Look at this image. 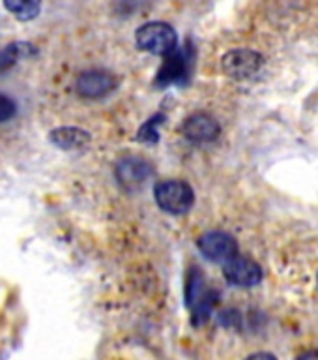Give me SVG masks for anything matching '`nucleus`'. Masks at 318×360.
<instances>
[{
	"instance_id": "13",
	"label": "nucleus",
	"mask_w": 318,
	"mask_h": 360,
	"mask_svg": "<svg viewBox=\"0 0 318 360\" xmlns=\"http://www.w3.org/2000/svg\"><path fill=\"white\" fill-rule=\"evenodd\" d=\"M206 281L204 276L199 269H191V274L187 276V285H185V304L187 308H191L199 298L206 292Z\"/></svg>"
},
{
	"instance_id": "16",
	"label": "nucleus",
	"mask_w": 318,
	"mask_h": 360,
	"mask_svg": "<svg viewBox=\"0 0 318 360\" xmlns=\"http://www.w3.org/2000/svg\"><path fill=\"white\" fill-rule=\"evenodd\" d=\"M17 105L15 101L6 94H0V122H8L10 118L15 117Z\"/></svg>"
},
{
	"instance_id": "12",
	"label": "nucleus",
	"mask_w": 318,
	"mask_h": 360,
	"mask_svg": "<svg viewBox=\"0 0 318 360\" xmlns=\"http://www.w3.org/2000/svg\"><path fill=\"white\" fill-rule=\"evenodd\" d=\"M6 10H10L19 21H32L39 15L41 4L38 0H6Z\"/></svg>"
},
{
	"instance_id": "17",
	"label": "nucleus",
	"mask_w": 318,
	"mask_h": 360,
	"mask_svg": "<svg viewBox=\"0 0 318 360\" xmlns=\"http://www.w3.org/2000/svg\"><path fill=\"white\" fill-rule=\"evenodd\" d=\"M219 323L227 328H240V323H241V317H240V311H236V309H227L223 314L219 315Z\"/></svg>"
},
{
	"instance_id": "1",
	"label": "nucleus",
	"mask_w": 318,
	"mask_h": 360,
	"mask_svg": "<svg viewBox=\"0 0 318 360\" xmlns=\"http://www.w3.org/2000/svg\"><path fill=\"white\" fill-rule=\"evenodd\" d=\"M135 44L146 53L159 56L173 55L178 45V34L171 25L163 21L146 22L135 32Z\"/></svg>"
},
{
	"instance_id": "7",
	"label": "nucleus",
	"mask_w": 318,
	"mask_h": 360,
	"mask_svg": "<svg viewBox=\"0 0 318 360\" xmlns=\"http://www.w3.org/2000/svg\"><path fill=\"white\" fill-rule=\"evenodd\" d=\"M221 134V126L212 115L208 112H195L182 124V135L191 143H212Z\"/></svg>"
},
{
	"instance_id": "9",
	"label": "nucleus",
	"mask_w": 318,
	"mask_h": 360,
	"mask_svg": "<svg viewBox=\"0 0 318 360\" xmlns=\"http://www.w3.org/2000/svg\"><path fill=\"white\" fill-rule=\"evenodd\" d=\"M190 49L174 51L173 55H168L167 60L163 62V66L159 68L156 83L159 86H167L171 83H182V79L187 77V73H190Z\"/></svg>"
},
{
	"instance_id": "15",
	"label": "nucleus",
	"mask_w": 318,
	"mask_h": 360,
	"mask_svg": "<svg viewBox=\"0 0 318 360\" xmlns=\"http://www.w3.org/2000/svg\"><path fill=\"white\" fill-rule=\"evenodd\" d=\"M163 115H156V117L148 118V122L143 124V128L139 129V134H137V139L140 143H156L159 139V131H157V126L163 122L161 120Z\"/></svg>"
},
{
	"instance_id": "14",
	"label": "nucleus",
	"mask_w": 318,
	"mask_h": 360,
	"mask_svg": "<svg viewBox=\"0 0 318 360\" xmlns=\"http://www.w3.org/2000/svg\"><path fill=\"white\" fill-rule=\"evenodd\" d=\"M32 47L28 44H10L0 51V72H4L8 68L15 64L22 55H30Z\"/></svg>"
},
{
	"instance_id": "6",
	"label": "nucleus",
	"mask_w": 318,
	"mask_h": 360,
	"mask_svg": "<svg viewBox=\"0 0 318 360\" xmlns=\"http://www.w3.org/2000/svg\"><path fill=\"white\" fill-rule=\"evenodd\" d=\"M118 86L117 75L105 70H92V72L81 73L75 81V90L79 96L95 100V98H103L109 92Z\"/></svg>"
},
{
	"instance_id": "4",
	"label": "nucleus",
	"mask_w": 318,
	"mask_h": 360,
	"mask_svg": "<svg viewBox=\"0 0 318 360\" xmlns=\"http://www.w3.org/2000/svg\"><path fill=\"white\" fill-rule=\"evenodd\" d=\"M199 252L212 263H229L238 255V242L225 231H208L197 240Z\"/></svg>"
},
{
	"instance_id": "8",
	"label": "nucleus",
	"mask_w": 318,
	"mask_h": 360,
	"mask_svg": "<svg viewBox=\"0 0 318 360\" xmlns=\"http://www.w3.org/2000/svg\"><path fill=\"white\" fill-rule=\"evenodd\" d=\"M114 173H117L118 182L124 188L135 190V188H140L146 180L150 179L152 173H154V167L146 160H143V158L128 156L118 162Z\"/></svg>"
},
{
	"instance_id": "5",
	"label": "nucleus",
	"mask_w": 318,
	"mask_h": 360,
	"mask_svg": "<svg viewBox=\"0 0 318 360\" xmlns=\"http://www.w3.org/2000/svg\"><path fill=\"white\" fill-rule=\"evenodd\" d=\"M223 276L225 280L232 283L236 287H244V289H249V287L258 285L263 281V269L257 261H253L249 257H241V255H236L234 259H230L229 263H225L223 266Z\"/></svg>"
},
{
	"instance_id": "2",
	"label": "nucleus",
	"mask_w": 318,
	"mask_h": 360,
	"mask_svg": "<svg viewBox=\"0 0 318 360\" xmlns=\"http://www.w3.org/2000/svg\"><path fill=\"white\" fill-rule=\"evenodd\" d=\"M154 197L159 208L173 216L187 214L195 202V191L184 180H163L156 184Z\"/></svg>"
},
{
	"instance_id": "3",
	"label": "nucleus",
	"mask_w": 318,
	"mask_h": 360,
	"mask_svg": "<svg viewBox=\"0 0 318 360\" xmlns=\"http://www.w3.org/2000/svg\"><path fill=\"white\" fill-rule=\"evenodd\" d=\"M263 55L253 49H232L221 58V68L225 75L236 81H246L257 75L263 68Z\"/></svg>"
},
{
	"instance_id": "10",
	"label": "nucleus",
	"mask_w": 318,
	"mask_h": 360,
	"mask_svg": "<svg viewBox=\"0 0 318 360\" xmlns=\"http://www.w3.org/2000/svg\"><path fill=\"white\" fill-rule=\"evenodd\" d=\"M49 139L53 145H56L62 150H81L84 146H88L90 134L83 128H73V126H64L51 131Z\"/></svg>"
},
{
	"instance_id": "19",
	"label": "nucleus",
	"mask_w": 318,
	"mask_h": 360,
	"mask_svg": "<svg viewBox=\"0 0 318 360\" xmlns=\"http://www.w3.org/2000/svg\"><path fill=\"white\" fill-rule=\"evenodd\" d=\"M296 360H318V349H309V351H303Z\"/></svg>"
},
{
	"instance_id": "11",
	"label": "nucleus",
	"mask_w": 318,
	"mask_h": 360,
	"mask_svg": "<svg viewBox=\"0 0 318 360\" xmlns=\"http://www.w3.org/2000/svg\"><path fill=\"white\" fill-rule=\"evenodd\" d=\"M218 291H213V289H206V292L202 295L199 300H197L193 306H191V323L193 326H201L204 325L208 319H210V315H212L213 308H216V304H218Z\"/></svg>"
},
{
	"instance_id": "18",
	"label": "nucleus",
	"mask_w": 318,
	"mask_h": 360,
	"mask_svg": "<svg viewBox=\"0 0 318 360\" xmlns=\"http://www.w3.org/2000/svg\"><path fill=\"white\" fill-rule=\"evenodd\" d=\"M246 360H277V356L272 353H266V351H260V353L249 354Z\"/></svg>"
}]
</instances>
